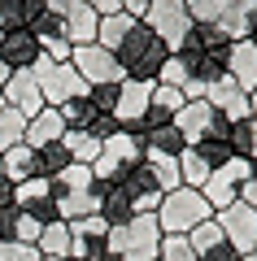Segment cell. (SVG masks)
<instances>
[{"label":"cell","mask_w":257,"mask_h":261,"mask_svg":"<svg viewBox=\"0 0 257 261\" xmlns=\"http://www.w3.org/2000/svg\"><path fill=\"white\" fill-rule=\"evenodd\" d=\"M39 57H44V48H39V39L31 31H5L0 35V61L9 70H31Z\"/></svg>","instance_id":"obj_14"},{"label":"cell","mask_w":257,"mask_h":261,"mask_svg":"<svg viewBox=\"0 0 257 261\" xmlns=\"http://www.w3.org/2000/svg\"><path fill=\"white\" fill-rule=\"evenodd\" d=\"M113 57H118L122 74H127L131 83H157V74H161V65H166V57H170V48H166L161 39L144 27V22H135V27H131V35L122 39V48H118Z\"/></svg>","instance_id":"obj_1"},{"label":"cell","mask_w":257,"mask_h":261,"mask_svg":"<svg viewBox=\"0 0 257 261\" xmlns=\"http://www.w3.org/2000/svg\"><path fill=\"white\" fill-rule=\"evenodd\" d=\"M101 214V196L92 192H70V196H57V218L61 222H79V218H92Z\"/></svg>","instance_id":"obj_24"},{"label":"cell","mask_w":257,"mask_h":261,"mask_svg":"<svg viewBox=\"0 0 257 261\" xmlns=\"http://www.w3.org/2000/svg\"><path fill=\"white\" fill-rule=\"evenodd\" d=\"M118 92H122V83H96V87H87V105H92V113H109V118H113V109H118Z\"/></svg>","instance_id":"obj_36"},{"label":"cell","mask_w":257,"mask_h":261,"mask_svg":"<svg viewBox=\"0 0 257 261\" xmlns=\"http://www.w3.org/2000/svg\"><path fill=\"white\" fill-rule=\"evenodd\" d=\"M109 257V226L101 214L70 222V261H105Z\"/></svg>","instance_id":"obj_8"},{"label":"cell","mask_w":257,"mask_h":261,"mask_svg":"<svg viewBox=\"0 0 257 261\" xmlns=\"http://www.w3.org/2000/svg\"><path fill=\"white\" fill-rule=\"evenodd\" d=\"M139 22H144V27L153 31V35L161 39L170 53H179V48H183V39H188V31H192V13H188L183 0H153Z\"/></svg>","instance_id":"obj_5"},{"label":"cell","mask_w":257,"mask_h":261,"mask_svg":"<svg viewBox=\"0 0 257 261\" xmlns=\"http://www.w3.org/2000/svg\"><path fill=\"white\" fill-rule=\"evenodd\" d=\"M157 83H166V87H179V92H183V87L192 83V65H188V57L170 53V57H166V65H161V74H157Z\"/></svg>","instance_id":"obj_33"},{"label":"cell","mask_w":257,"mask_h":261,"mask_svg":"<svg viewBox=\"0 0 257 261\" xmlns=\"http://www.w3.org/2000/svg\"><path fill=\"white\" fill-rule=\"evenodd\" d=\"M13 205H18L27 218H35L39 226L57 222V196H53V183H48V178H27V183H18Z\"/></svg>","instance_id":"obj_11"},{"label":"cell","mask_w":257,"mask_h":261,"mask_svg":"<svg viewBox=\"0 0 257 261\" xmlns=\"http://www.w3.org/2000/svg\"><path fill=\"white\" fill-rule=\"evenodd\" d=\"M70 65L79 70V79L87 87H96V83H127L118 57H113L109 48H101V44H79L74 57H70Z\"/></svg>","instance_id":"obj_7"},{"label":"cell","mask_w":257,"mask_h":261,"mask_svg":"<svg viewBox=\"0 0 257 261\" xmlns=\"http://www.w3.org/2000/svg\"><path fill=\"white\" fill-rule=\"evenodd\" d=\"M96 18H109V13H122V0H83Z\"/></svg>","instance_id":"obj_44"},{"label":"cell","mask_w":257,"mask_h":261,"mask_svg":"<svg viewBox=\"0 0 257 261\" xmlns=\"http://www.w3.org/2000/svg\"><path fill=\"white\" fill-rule=\"evenodd\" d=\"M240 200H244V205H253V209H257V166H253V174L244 178V187H240Z\"/></svg>","instance_id":"obj_46"},{"label":"cell","mask_w":257,"mask_h":261,"mask_svg":"<svg viewBox=\"0 0 257 261\" xmlns=\"http://www.w3.org/2000/svg\"><path fill=\"white\" fill-rule=\"evenodd\" d=\"M39 48H44L48 61H70V57H74V44L65 35H44V39H39Z\"/></svg>","instance_id":"obj_40"},{"label":"cell","mask_w":257,"mask_h":261,"mask_svg":"<svg viewBox=\"0 0 257 261\" xmlns=\"http://www.w3.org/2000/svg\"><path fill=\"white\" fill-rule=\"evenodd\" d=\"M209 122H214L209 100H188L183 109L175 113V126H179V135L188 140V148H192L196 140H205V135H209Z\"/></svg>","instance_id":"obj_20"},{"label":"cell","mask_w":257,"mask_h":261,"mask_svg":"<svg viewBox=\"0 0 257 261\" xmlns=\"http://www.w3.org/2000/svg\"><path fill=\"white\" fill-rule=\"evenodd\" d=\"M144 161H148V170H153V178H157L161 192L183 187V183H179V157H144Z\"/></svg>","instance_id":"obj_34"},{"label":"cell","mask_w":257,"mask_h":261,"mask_svg":"<svg viewBox=\"0 0 257 261\" xmlns=\"http://www.w3.org/2000/svg\"><path fill=\"white\" fill-rule=\"evenodd\" d=\"M27 113H18V109H0V152H9L13 144H27Z\"/></svg>","instance_id":"obj_30"},{"label":"cell","mask_w":257,"mask_h":261,"mask_svg":"<svg viewBox=\"0 0 257 261\" xmlns=\"http://www.w3.org/2000/svg\"><path fill=\"white\" fill-rule=\"evenodd\" d=\"M44 13H48V5H44V0H22V27H31V22H35V18H44Z\"/></svg>","instance_id":"obj_45"},{"label":"cell","mask_w":257,"mask_h":261,"mask_svg":"<svg viewBox=\"0 0 257 261\" xmlns=\"http://www.w3.org/2000/svg\"><path fill=\"white\" fill-rule=\"evenodd\" d=\"M148 105H153V83H122L118 92V109H113V118H118V126L127 130V135H139L144 140V113Z\"/></svg>","instance_id":"obj_10"},{"label":"cell","mask_w":257,"mask_h":261,"mask_svg":"<svg viewBox=\"0 0 257 261\" xmlns=\"http://www.w3.org/2000/svg\"><path fill=\"white\" fill-rule=\"evenodd\" d=\"M209 218H214V209H209V200H205L196 187H175V192H166L161 209H157L161 235H188L201 222H209Z\"/></svg>","instance_id":"obj_3"},{"label":"cell","mask_w":257,"mask_h":261,"mask_svg":"<svg viewBox=\"0 0 257 261\" xmlns=\"http://www.w3.org/2000/svg\"><path fill=\"white\" fill-rule=\"evenodd\" d=\"M48 183H53V196H70V192H92L96 178H92V166L70 161V166H65L57 178H48Z\"/></svg>","instance_id":"obj_26"},{"label":"cell","mask_w":257,"mask_h":261,"mask_svg":"<svg viewBox=\"0 0 257 261\" xmlns=\"http://www.w3.org/2000/svg\"><path fill=\"white\" fill-rule=\"evenodd\" d=\"M227 79L240 92H253L257 87V48L248 39H240V44L227 48Z\"/></svg>","instance_id":"obj_16"},{"label":"cell","mask_w":257,"mask_h":261,"mask_svg":"<svg viewBox=\"0 0 257 261\" xmlns=\"http://www.w3.org/2000/svg\"><path fill=\"white\" fill-rule=\"evenodd\" d=\"M135 22H139V18H131L127 9H122V13H109V18H101L96 44H101V48H109V53H118V48H122V39L131 35V27H135Z\"/></svg>","instance_id":"obj_25"},{"label":"cell","mask_w":257,"mask_h":261,"mask_svg":"<svg viewBox=\"0 0 257 261\" xmlns=\"http://www.w3.org/2000/svg\"><path fill=\"white\" fill-rule=\"evenodd\" d=\"M96 196H101V218H105V226H127L131 218H135V205H131V196L122 192V187H113V183H96Z\"/></svg>","instance_id":"obj_21"},{"label":"cell","mask_w":257,"mask_h":261,"mask_svg":"<svg viewBox=\"0 0 257 261\" xmlns=\"http://www.w3.org/2000/svg\"><path fill=\"white\" fill-rule=\"evenodd\" d=\"M65 166H70V152H65V144L35 148V178H57Z\"/></svg>","instance_id":"obj_32"},{"label":"cell","mask_w":257,"mask_h":261,"mask_svg":"<svg viewBox=\"0 0 257 261\" xmlns=\"http://www.w3.org/2000/svg\"><path fill=\"white\" fill-rule=\"evenodd\" d=\"M188 244H192L196 261H240V252L227 244V235H222L218 218H209V222H201L196 231H188Z\"/></svg>","instance_id":"obj_12"},{"label":"cell","mask_w":257,"mask_h":261,"mask_svg":"<svg viewBox=\"0 0 257 261\" xmlns=\"http://www.w3.org/2000/svg\"><path fill=\"white\" fill-rule=\"evenodd\" d=\"M157 252H161L157 214H135L127 226L109 231V257L113 261H157Z\"/></svg>","instance_id":"obj_2"},{"label":"cell","mask_w":257,"mask_h":261,"mask_svg":"<svg viewBox=\"0 0 257 261\" xmlns=\"http://www.w3.org/2000/svg\"><path fill=\"white\" fill-rule=\"evenodd\" d=\"M253 174V161H244V157H231L227 166H218L209 174V183L201 187V196L209 200V209L214 214H222V209H231L240 200V187H244V178Z\"/></svg>","instance_id":"obj_6"},{"label":"cell","mask_w":257,"mask_h":261,"mask_svg":"<svg viewBox=\"0 0 257 261\" xmlns=\"http://www.w3.org/2000/svg\"><path fill=\"white\" fill-rule=\"evenodd\" d=\"M0 174L9 178L13 187L27 183V178H35V148H27V144H13L9 152H0Z\"/></svg>","instance_id":"obj_23"},{"label":"cell","mask_w":257,"mask_h":261,"mask_svg":"<svg viewBox=\"0 0 257 261\" xmlns=\"http://www.w3.org/2000/svg\"><path fill=\"white\" fill-rule=\"evenodd\" d=\"M205 100H209L214 113H222L227 122H244L253 118V105H248V92H240L231 79H222V83H214L209 92H205Z\"/></svg>","instance_id":"obj_15"},{"label":"cell","mask_w":257,"mask_h":261,"mask_svg":"<svg viewBox=\"0 0 257 261\" xmlns=\"http://www.w3.org/2000/svg\"><path fill=\"white\" fill-rule=\"evenodd\" d=\"M248 44H253V48H257V31H253V35H248Z\"/></svg>","instance_id":"obj_51"},{"label":"cell","mask_w":257,"mask_h":261,"mask_svg":"<svg viewBox=\"0 0 257 261\" xmlns=\"http://www.w3.org/2000/svg\"><path fill=\"white\" fill-rule=\"evenodd\" d=\"M248 105H253V122H257V87L248 92Z\"/></svg>","instance_id":"obj_50"},{"label":"cell","mask_w":257,"mask_h":261,"mask_svg":"<svg viewBox=\"0 0 257 261\" xmlns=\"http://www.w3.org/2000/svg\"><path fill=\"white\" fill-rule=\"evenodd\" d=\"M218 27H222V35H227L231 44L248 39V35L257 31V0H231L227 9H222Z\"/></svg>","instance_id":"obj_17"},{"label":"cell","mask_w":257,"mask_h":261,"mask_svg":"<svg viewBox=\"0 0 257 261\" xmlns=\"http://www.w3.org/2000/svg\"><path fill=\"white\" fill-rule=\"evenodd\" d=\"M35 248H39V257H70V222H48L44 231H39V240H35Z\"/></svg>","instance_id":"obj_27"},{"label":"cell","mask_w":257,"mask_h":261,"mask_svg":"<svg viewBox=\"0 0 257 261\" xmlns=\"http://www.w3.org/2000/svg\"><path fill=\"white\" fill-rule=\"evenodd\" d=\"M157 261H196V252H192V244H188V235H161Z\"/></svg>","instance_id":"obj_37"},{"label":"cell","mask_w":257,"mask_h":261,"mask_svg":"<svg viewBox=\"0 0 257 261\" xmlns=\"http://www.w3.org/2000/svg\"><path fill=\"white\" fill-rule=\"evenodd\" d=\"M214 218H218V226H222V235H227V244L240 252V257L257 248V209H253V205L236 200L231 209H222V214H214Z\"/></svg>","instance_id":"obj_9"},{"label":"cell","mask_w":257,"mask_h":261,"mask_svg":"<svg viewBox=\"0 0 257 261\" xmlns=\"http://www.w3.org/2000/svg\"><path fill=\"white\" fill-rule=\"evenodd\" d=\"M0 261H44V257H39L35 244H13V240H5V244H0Z\"/></svg>","instance_id":"obj_41"},{"label":"cell","mask_w":257,"mask_h":261,"mask_svg":"<svg viewBox=\"0 0 257 261\" xmlns=\"http://www.w3.org/2000/svg\"><path fill=\"white\" fill-rule=\"evenodd\" d=\"M231 152L236 157H244V161H253L257 166V122L253 118H244V122H231Z\"/></svg>","instance_id":"obj_31"},{"label":"cell","mask_w":257,"mask_h":261,"mask_svg":"<svg viewBox=\"0 0 257 261\" xmlns=\"http://www.w3.org/2000/svg\"><path fill=\"white\" fill-rule=\"evenodd\" d=\"M61 135H65V122H61V109H53V105H44V109L27 122V148L61 144Z\"/></svg>","instance_id":"obj_19"},{"label":"cell","mask_w":257,"mask_h":261,"mask_svg":"<svg viewBox=\"0 0 257 261\" xmlns=\"http://www.w3.org/2000/svg\"><path fill=\"white\" fill-rule=\"evenodd\" d=\"M192 148H196V152H201V157H205V161H209V166H214V170H218V166H227V161H231V157H236V152H231V140H218V135H205V140H196V144H192Z\"/></svg>","instance_id":"obj_35"},{"label":"cell","mask_w":257,"mask_h":261,"mask_svg":"<svg viewBox=\"0 0 257 261\" xmlns=\"http://www.w3.org/2000/svg\"><path fill=\"white\" fill-rule=\"evenodd\" d=\"M0 96H5V105H9V109L27 113V118H35V113L44 109V92H39V83H35V74H31V70H13L9 83L0 87Z\"/></svg>","instance_id":"obj_13"},{"label":"cell","mask_w":257,"mask_h":261,"mask_svg":"<svg viewBox=\"0 0 257 261\" xmlns=\"http://www.w3.org/2000/svg\"><path fill=\"white\" fill-rule=\"evenodd\" d=\"M83 130H87V135H96V140L105 144V140H109V135H118L122 126H118V118H109V113H96V118L87 122V126H83Z\"/></svg>","instance_id":"obj_43"},{"label":"cell","mask_w":257,"mask_h":261,"mask_svg":"<svg viewBox=\"0 0 257 261\" xmlns=\"http://www.w3.org/2000/svg\"><path fill=\"white\" fill-rule=\"evenodd\" d=\"M105 261H113V257H105Z\"/></svg>","instance_id":"obj_53"},{"label":"cell","mask_w":257,"mask_h":261,"mask_svg":"<svg viewBox=\"0 0 257 261\" xmlns=\"http://www.w3.org/2000/svg\"><path fill=\"white\" fill-rule=\"evenodd\" d=\"M9 74H13V70H9V65H5V61H0V87L9 83Z\"/></svg>","instance_id":"obj_49"},{"label":"cell","mask_w":257,"mask_h":261,"mask_svg":"<svg viewBox=\"0 0 257 261\" xmlns=\"http://www.w3.org/2000/svg\"><path fill=\"white\" fill-rule=\"evenodd\" d=\"M153 5V0H122V9L131 13V18H144V9Z\"/></svg>","instance_id":"obj_48"},{"label":"cell","mask_w":257,"mask_h":261,"mask_svg":"<svg viewBox=\"0 0 257 261\" xmlns=\"http://www.w3.org/2000/svg\"><path fill=\"white\" fill-rule=\"evenodd\" d=\"M5 31H27L22 27V0H0V35Z\"/></svg>","instance_id":"obj_42"},{"label":"cell","mask_w":257,"mask_h":261,"mask_svg":"<svg viewBox=\"0 0 257 261\" xmlns=\"http://www.w3.org/2000/svg\"><path fill=\"white\" fill-rule=\"evenodd\" d=\"M13 192H18V187H13L9 178L0 174V209H13Z\"/></svg>","instance_id":"obj_47"},{"label":"cell","mask_w":257,"mask_h":261,"mask_svg":"<svg viewBox=\"0 0 257 261\" xmlns=\"http://www.w3.org/2000/svg\"><path fill=\"white\" fill-rule=\"evenodd\" d=\"M209 174H214V166L196 148H188L183 157H179V183H183V187H196V192H201V187L209 183Z\"/></svg>","instance_id":"obj_28"},{"label":"cell","mask_w":257,"mask_h":261,"mask_svg":"<svg viewBox=\"0 0 257 261\" xmlns=\"http://www.w3.org/2000/svg\"><path fill=\"white\" fill-rule=\"evenodd\" d=\"M188 105V96L179 92V87H166V83H153V109H161V113H170L175 118L179 109Z\"/></svg>","instance_id":"obj_38"},{"label":"cell","mask_w":257,"mask_h":261,"mask_svg":"<svg viewBox=\"0 0 257 261\" xmlns=\"http://www.w3.org/2000/svg\"><path fill=\"white\" fill-rule=\"evenodd\" d=\"M183 5H188V13H192V22H218L231 0H183Z\"/></svg>","instance_id":"obj_39"},{"label":"cell","mask_w":257,"mask_h":261,"mask_svg":"<svg viewBox=\"0 0 257 261\" xmlns=\"http://www.w3.org/2000/svg\"><path fill=\"white\" fill-rule=\"evenodd\" d=\"M183 152H188V140L179 135L175 122H166V126L144 135V157H183Z\"/></svg>","instance_id":"obj_22"},{"label":"cell","mask_w":257,"mask_h":261,"mask_svg":"<svg viewBox=\"0 0 257 261\" xmlns=\"http://www.w3.org/2000/svg\"><path fill=\"white\" fill-rule=\"evenodd\" d=\"M57 22H61L65 39H70L74 48H79V44H96V31H101V18H96V13L87 9L83 0H79V5H70V9H65Z\"/></svg>","instance_id":"obj_18"},{"label":"cell","mask_w":257,"mask_h":261,"mask_svg":"<svg viewBox=\"0 0 257 261\" xmlns=\"http://www.w3.org/2000/svg\"><path fill=\"white\" fill-rule=\"evenodd\" d=\"M48 261H70V257H48Z\"/></svg>","instance_id":"obj_52"},{"label":"cell","mask_w":257,"mask_h":261,"mask_svg":"<svg viewBox=\"0 0 257 261\" xmlns=\"http://www.w3.org/2000/svg\"><path fill=\"white\" fill-rule=\"evenodd\" d=\"M31 74H35L39 92H44V105H53V109H61L74 96H87V83L79 79V70L70 61H48V57H39L31 65Z\"/></svg>","instance_id":"obj_4"},{"label":"cell","mask_w":257,"mask_h":261,"mask_svg":"<svg viewBox=\"0 0 257 261\" xmlns=\"http://www.w3.org/2000/svg\"><path fill=\"white\" fill-rule=\"evenodd\" d=\"M61 144H65V152H70V161H79V166H92V161L101 157V140L87 135V130H65Z\"/></svg>","instance_id":"obj_29"}]
</instances>
